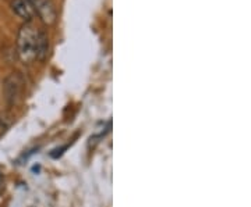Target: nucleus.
<instances>
[{"label":"nucleus","mask_w":251,"mask_h":207,"mask_svg":"<svg viewBox=\"0 0 251 207\" xmlns=\"http://www.w3.org/2000/svg\"><path fill=\"white\" fill-rule=\"evenodd\" d=\"M38 31L29 22L23 24L17 35V53L21 62L31 64L36 60L35 47Z\"/></svg>","instance_id":"obj_1"},{"label":"nucleus","mask_w":251,"mask_h":207,"mask_svg":"<svg viewBox=\"0 0 251 207\" xmlns=\"http://www.w3.org/2000/svg\"><path fill=\"white\" fill-rule=\"evenodd\" d=\"M24 89V80L18 72H13L4 80L3 90H4V98L10 106L16 104Z\"/></svg>","instance_id":"obj_2"},{"label":"nucleus","mask_w":251,"mask_h":207,"mask_svg":"<svg viewBox=\"0 0 251 207\" xmlns=\"http://www.w3.org/2000/svg\"><path fill=\"white\" fill-rule=\"evenodd\" d=\"M32 10L39 16L41 21L46 25H52L56 21L57 11L54 7L53 0H36L32 6Z\"/></svg>","instance_id":"obj_3"},{"label":"nucleus","mask_w":251,"mask_h":207,"mask_svg":"<svg viewBox=\"0 0 251 207\" xmlns=\"http://www.w3.org/2000/svg\"><path fill=\"white\" fill-rule=\"evenodd\" d=\"M49 50H50V42H49V36L45 31H38L36 35V47L35 54L36 60L39 62H45L49 56Z\"/></svg>","instance_id":"obj_4"},{"label":"nucleus","mask_w":251,"mask_h":207,"mask_svg":"<svg viewBox=\"0 0 251 207\" xmlns=\"http://www.w3.org/2000/svg\"><path fill=\"white\" fill-rule=\"evenodd\" d=\"M10 6H11V10L17 14L18 17L23 18L27 22L31 21L34 10L31 9V6L28 4L25 0H11Z\"/></svg>","instance_id":"obj_5"}]
</instances>
